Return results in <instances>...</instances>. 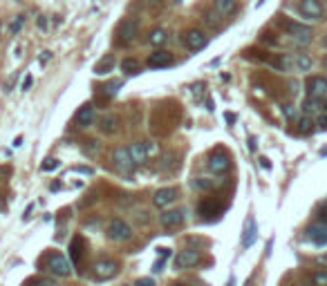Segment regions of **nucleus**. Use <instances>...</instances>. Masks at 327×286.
<instances>
[{
	"label": "nucleus",
	"mask_w": 327,
	"mask_h": 286,
	"mask_svg": "<svg viewBox=\"0 0 327 286\" xmlns=\"http://www.w3.org/2000/svg\"><path fill=\"white\" fill-rule=\"evenodd\" d=\"M108 237L112 239V242L123 244V242H128V239L132 237V228L128 226L123 219H110V224H108Z\"/></svg>",
	"instance_id": "obj_1"
},
{
	"label": "nucleus",
	"mask_w": 327,
	"mask_h": 286,
	"mask_svg": "<svg viewBox=\"0 0 327 286\" xmlns=\"http://www.w3.org/2000/svg\"><path fill=\"white\" fill-rule=\"evenodd\" d=\"M47 268L52 271V275H56V277H67L72 273V264L61 253H52V255L47 257Z\"/></svg>",
	"instance_id": "obj_2"
},
{
	"label": "nucleus",
	"mask_w": 327,
	"mask_h": 286,
	"mask_svg": "<svg viewBox=\"0 0 327 286\" xmlns=\"http://www.w3.org/2000/svg\"><path fill=\"white\" fill-rule=\"evenodd\" d=\"M117 273H119V264L112 260H99L97 264L92 266V275L101 279V282H103V279H112Z\"/></svg>",
	"instance_id": "obj_3"
},
{
	"label": "nucleus",
	"mask_w": 327,
	"mask_h": 286,
	"mask_svg": "<svg viewBox=\"0 0 327 286\" xmlns=\"http://www.w3.org/2000/svg\"><path fill=\"white\" fill-rule=\"evenodd\" d=\"M128 152H130L132 164H134V166H139V164H144V161L155 152V145L150 143V141H148V143H144V141H134V143L130 145V148H128Z\"/></svg>",
	"instance_id": "obj_4"
},
{
	"label": "nucleus",
	"mask_w": 327,
	"mask_h": 286,
	"mask_svg": "<svg viewBox=\"0 0 327 286\" xmlns=\"http://www.w3.org/2000/svg\"><path fill=\"white\" fill-rule=\"evenodd\" d=\"M112 161H115V166H117V170H119V172H123V175H128V177L132 175L134 164H132V159H130L128 148H117L115 154H112Z\"/></svg>",
	"instance_id": "obj_5"
},
{
	"label": "nucleus",
	"mask_w": 327,
	"mask_h": 286,
	"mask_svg": "<svg viewBox=\"0 0 327 286\" xmlns=\"http://www.w3.org/2000/svg\"><path fill=\"white\" fill-rule=\"evenodd\" d=\"M208 168L215 175H224V172L231 168V156L224 152V150H215L211 156H208Z\"/></svg>",
	"instance_id": "obj_6"
},
{
	"label": "nucleus",
	"mask_w": 327,
	"mask_h": 286,
	"mask_svg": "<svg viewBox=\"0 0 327 286\" xmlns=\"http://www.w3.org/2000/svg\"><path fill=\"white\" fill-rule=\"evenodd\" d=\"M182 38H184V45L190 49V52H200V49H204L206 43H208V36L200 29H188Z\"/></svg>",
	"instance_id": "obj_7"
},
{
	"label": "nucleus",
	"mask_w": 327,
	"mask_h": 286,
	"mask_svg": "<svg viewBox=\"0 0 327 286\" xmlns=\"http://www.w3.org/2000/svg\"><path fill=\"white\" fill-rule=\"evenodd\" d=\"M307 94H309V99H325L327 97V78L323 76H314V78H309L307 81Z\"/></svg>",
	"instance_id": "obj_8"
},
{
	"label": "nucleus",
	"mask_w": 327,
	"mask_h": 286,
	"mask_svg": "<svg viewBox=\"0 0 327 286\" xmlns=\"http://www.w3.org/2000/svg\"><path fill=\"white\" fill-rule=\"evenodd\" d=\"M137 34H139V20L137 18H126L119 25V41H123V43L134 41Z\"/></svg>",
	"instance_id": "obj_9"
},
{
	"label": "nucleus",
	"mask_w": 327,
	"mask_h": 286,
	"mask_svg": "<svg viewBox=\"0 0 327 286\" xmlns=\"http://www.w3.org/2000/svg\"><path fill=\"white\" fill-rule=\"evenodd\" d=\"M287 31H289V36L294 38L298 45H307L312 41V29H309L307 25H298V22H289L287 25Z\"/></svg>",
	"instance_id": "obj_10"
},
{
	"label": "nucleus",
	"mask_w": 327,
	"mask_h": 286,
	"mask_svg": "<svg viewBox=\"0 0 327 286\" xmlns=\"http://www.w3.org/2000/svg\"><path fill=\"white\" fill-rule=\"evenodd\" d=\"M197 262H200V253L188 248V250H182V253H177V257H175V268H177V271H184V268L195 266Z\"/></svg>",
	"instance_id": "obj_11"
},
{
	"label": "nucleus",
	"mask_w": 327,
	"mask_h": 286,
	"mask_svg": "<svg viewBox=\"0 0 327 286\" xmlns=\"http://www.w3.org/2000/svg\"><path fill=\"white\" fill-rule=\"evenodd\" d=\"M175 199H177V190H175V188H159V190L155 193V197H153L155 206H159V208H166V206H171Z\"/></svg>",
	"instance_id": "obj_12"
},
{
	"label": "nucleus",
	"mask_w": 327,
	"mask_h": 286,
	"mask_svg": "<svg viewBox=\"0 0 327 286\" xmlns=\"http://www.w3.org/2000/svg\"><path fill=\"white\" fill-rule=\"evenodd\" d=\"M301 14L309 20H318L323 16V7L316 3V0H303L301 3Z\"/></svg>",
	"instance_id": "obj_13"
},
{
	"label": "nucleus",
	"mask_w": 327,
	"mask_h": 286,
	"mask_svg": "<svg viewBox=\"0 0 327 286\" xmlns=\"http://www.w3.org/2000/svg\"><path fill=\"white\" fill-rule=\"evenodd\" d=\"M307 237L312 239L314 244L325 246L327 244V224H314V226L307 228Z\"/></svg>",
	"instance_id": "obj_14"
},
{
	"label": "nucleus",
	"mask_w": 327,
	"mask_h": 286,
	"mask_svg": "<svg viewBox=\"0 0 327 286\" xmlns=\"http://www.w3.org/2000/svg\"><path fill=\"white\" fill-rule=\"evenodd\" d=\"M119 116L117 114H103L101 116V121H99V130L103 132V134H117L119 132Z\"/></svg>",
	"instance_id": "obj_15"
},
{
	"label": "nucleus",
	"mask_w": 327,
	"mask_h": 286,
	"mask_svg": "<svg viewBox=\"0 0 327 286\" xmlns=\"http://www.w3.org/2000/svg\"><path fill=\"white\" fill-rule=\"evenodd\" d=\"M76 123L81 128H88V125H92V121H94V105L92 103H86V105H81L76 112Z\"/></svg>",
	"instance_id": "obj_16"
},
{
	"label": "nucleus",
	"mask_w": 327,
	"mask_h": 286,
	"mask_svg": "<svg viewBox=\"0 0 327 286\" xmlns=\"http://www.w3.org/2000/svg\"><path fill=\"white\" fill-rule=\"evenodd\" d=\"M159 221L164 228H175L184 221V212L182 210H166L159 215Z\"/></svg>",
	"instance_id": "obj_17"
},
{
	"label": "nucleus",
	"mask_w": 327,
	"mask_h": 286,
	"mask_svg": "<svg viewBox=\"0 0 327 286\" xmlns=\"http://www.w3.org/2000/svg\"><path fill=\"white\" fill-rule=\"evenodd\" d=\"M256 237H258V224H256L253 217H249V219H247V226H244V235H242V248L253 246Z\"/></svg>",
	"instance_id": "obj_18"
},
{
	"label": "nucleus",
	"mask_w": 327,
	"mask_h": 286,
	"mask_svg": "<svg viewBox=\"0 0 327 286\" xmlns=\"http://www.w3.org/2000/svg\"><path fill=\"white\" fill-rule=\"evenodd\" d=\"M148 65L155 67V70H157V67H159V70H161V67H171V65H173V56L168 54V52H161V49H157L155 54H150Z\"/></svg>",
	"instance_id": "obj_19"
},
{
	"label": "nucleus",
	"mask_w": 327,
	"mask_h": 286,
	"mask_svg": "<svg viewBox=\"0 0 327 286\" xmlns=\"http://www.w3.org/2000/svg\"><path fill=\"white\" fill-rule=\"evenodd\" d=\"M112 67H115V56L108 54V56H103V58H101L97 65H94V74H97V76H103V74H108Z\"/></svg>",
	"instance_id": "obj_20"
},
{
	"label": "nucleus",
	"mask_w": 327,
	"mask_h": 286,
	"mask_svg": "<svg viewBox=\"0 0 327 286\" xmlns=\"http://www.w3.org/2000/svg\"><path fill=\"white\" fill-rule=\"evenodd\" d=\"M166 41H168V36H166V31L164 29H153L150 31V36H148V43L155 45V47H159V45H164Z\"/></svg>",
	"instance_id": "obj_21"
},
{
	"label": "nucleus",
	"mask_w": 327,
	"mask_h": 286,
	"mask_svg": "<svg viewBox=\"0 0 327 286\" xmlns=\"http://www.w3.org/2000/svg\"><path fill=\"white\" fill-rule=\"evenodd\" d=\"M121 70L126 72V74H139L142 65H139L134 58H123V60H121Z\"/></svg>",
	"instance_id": "obj_22"
},
{
	"label": "nucleus",
	"mask_w": 327,
	"mask_h": 286,
	"mask_svg": "<svg viewBox=\"0 0 327 286\" xmlns=\"http://www.w3.org/2000/svg\"><path fill=\"white\" fill-rule=\"evenodd\" d=\"M190 186H193L195 190H200V193H206V190L213 188V181L211 179H204V177H197V179L190 181Z\"/></svg>",
	"instance_id": "obj_23"
},
{
	"label": "nucleus",
	"mask_w": 327,
	"mask_h": 286,
	"mask_svg": "<svg viewBox=\"0 0 327 286\" xmlns=\"http://www.w3.org/2000/svg\"><path fill=\"white\" fill-rule=\"evenodd\" d=\"M175 164H177V161H175V154H173V152H166V154H164L161 159H159V166H157V168H159L161 172H166V170H171Z\"/></svg>",
	"instance_id": "obj_24"
},
{
	"label": "nucleus",
	"mask_w": 327,
	"mask_h": 286,
	"mask_svg": "<svg viewBox=\"0 0 327 286\" xmlns=\"http://www.w3.org/2000/svg\"><path fill=\"white\" fill-rule=\"evenodd\" d=\"M320 108V101H316V99H309L307 97V101L303 103V112H305V116H309V114H314Z\"/></svg>",
	"instance_id": "obj_25"
},
{
	"label": "nucleus",
	"mask_w": 327,
	"mask_h": 286,
	"mask_svg": "<svg viewBox=\"0 0 327 286\" xmlns=\"http://www.w3.org/2000/svg\"><path fill=\"white\" fill-rule=\"evenodd\" d=\"M215 9L220 14H229V11L235 9V3L233 0H215Z\"/></svg>",
	"instance_id": "obj_26"
},
{
	"label": "nucleus",
	"mask_w": 327,
	"mask_h": 286,
	"mask_svg": "<svg viewBox=\"0 0 327 286\" xmlns=\"http://www.w3.org/2000/svg\"><path fill=\"white\" fill-rule=\"evenodd\" d=\"M312 125H314V121L309 119V116H303V119L298 121V130H301L303 134H309V132H312V130H314Z\"/></svg>",
	"instance_id": "obj_27"
},
{
	"label": "nucleus",
	"mask_w": 327,
	"mask_h": 286,
	"mask_svg": "<svg viewBox=\"0 0 327 286\" xmlns=\"http://www.w3.org/2000/svg\"><path fill=\"white\" fill-rule=\"evenodd\" d=\"M81 237H76L74 239V242H72V248H70V255H72V260H74V262H78V260H81Z\"/></svg>",
	"instance_id": "obj_28"
},
{
	"label": "nucleus",
	"mask_w": 327,
	"mask_h": 286,
	"mask_svg": "<svg viewBox=\"0 0 327 286\" xmlns=\"http://www.w3.org/2000/svg\"><path fill=\"white\" fill-rule=\"evenodd\" d=\"M59 166H61L59 159H45L43 166H41V170L43 172H54V170H59Z\"/></svg>",
	"instance_id": "obj_29"
},
{
	"label": "nucleus",
	"mask_w": 327,
	"mask_h": 286,
	"mask_svg": "<svg viewBox=\"0 0 327 286\" xmlns=\"http://www.w3.org/2000/svg\"><path fill=\"white\" fill-rule=\"evenodd\" d=\"M105 94H108V97H117V92H119L121 89V81H110V83H105Z\"/></svg>",
	"instance_id": "obj_30"
},
{
	"label": "nucleus",
	"mask_w": 327,
	"mask_h": 286,
	"mask_svg": "<svg viewBox=\"0 0 327 286\" xmlns=\"http://www.w3.org/2000/svg\"><path fill=\"white\" fill-rule=\"evenodd\" d=\"M314 286H327V271H316L312 275Z\"/></svg>",
	"instance_id": "obj_31"
},
{
	"label": "nucleus",
	"mask_w": 327,
	"mask_h": 286,
	"mask_svg": "<svg viewBox=\"0 0 327 286\" xmlns=\"http://www.w3.org/2000/svg\"><path fill=\"white\" fill-rule=\"evenodd\" d=\"M22 25H25V16H16V20H11V25H9V31L18 34L22 29Z\"/></svg>",
	"instance_id": "obj_32"
},
{
	"label": "nucleus",
	"mask_w": 327,
	"mask_h": 286,
	"mask_svg": "<svg viewBox=\"0 0 327 286\" xmlns=\"http://www.w3.org/2000/svg\"><path fill=\"white\" fill-rule=\"evenodd\" d=\"M213 210H215V206H213L211 201H202V204H200V215H204V217H208V215H211Z\"/></svg>",
	"instance_id": "obj_33"
},
{
	"label": "nucleus",
	"mask_w": 327,
	"mask_h": 286,
	"mask_svg": "<svg viewBox=\"0 0 327 286\" xmlns=\"http://www.w3.org/2000/svg\"><path fill=\"white\" fill-rule=\"evenodd\" d=\"M32 286H59V284H56L52 277H38L32 282Z\"/></svg>",
	"instance_id": "obj_34"
},
{
	"label": "nucleus",
	"mask_w": 327,
	"mask_h": 286,
	"mask_svg": "<svg viewBox=\"0 0 327 286\" xmlns=\"http://www.w3.org/2000/svg\"><path fill=\"white\" fill-rule=\"evenodd\" d=\"M220 14H206V22H208V25H211V27H220Z\"/></svg>",
	"instance_id": "obj_35"
},
{
	"label": "nucleus",
	"mask_w": 327,
	"mask_h": 286,
	"mask_svg": "<svg viewBox=\"0 0 327 286\" xmlns=\"http://www.w3.org/2000/svg\"><path fill=\"white\" fill-rule=\"evenodd\" d=\"M52 58V52H47V49H45V52H41V56H38V60H41V65H47V60Z\"/></svg>",
	"instance_id": "obj_36"
},
{
	"label": "nucleus",
	"mask_w": 327,
	"mask_h": 286,
	"mask_svg": "<svg viewBox=\"0 0 327 286\" xmlns=\"http://www.w3.org/2000/svg\"><path fill=\"white\" fill-rule=\"evenodd\" d=\"M32 81H34V78H32L30 74H27V76H25V81H22V87H20V89H22V92H27V89H30V87H32Z\"/></svg>",
	"instance_id": "obj_37"
},
{
	"label": "nucleus",
	"mask_w": 327,
	"mask_h": 286,
	"mask_svg": "<svg viewBox=\"0 0 327 286\" xmlns=\"http://www.w3.org/2000/svg\"><path fill=\"white\" fill-rule=\"evenodd\" d=\"M137 286H155V282L150 277H144V279H137Z\"/></svg>",
	"instance_id": "obj_38"
},
{
	"label": "nucleus",
	"mask_w": 327,
	"mask_h": 286,
	"mask_svg": "<svg viewBox=\"0 0 327 286\" xmlns=\"http://www.w3.org/2000/svg\"><path fill=\"white\" fill-rule=\"evenodd\" d=\"M283 112H285L287 116H289V119H294V116H296V110L291 108V105H285V108H283Z\"/></svg>",
	"instance_id": "obj_39"
},
{
	"label": "nucleus",
	"mask_w": 327,
	"mask_h": 286,
	"mask_svg": "<svg viewBox=\"0 0 327 286\" xmlns=\"http://www.w3.org/2000/svg\"><path fill=\"white\" fill-rule=\"evenodd\" d=\"M316 125L320 128V130H327V114H325V116H320V119L316 121Z\"/></svg>",
	"instance_id": "obj_40"
},
{
	"label": "nucleus",
	"mask_w": 327,
	"mask_h": 286,
	"mask_svg": "<svg viewBox=\"0 0 327 286\" xmlns=\"http://www.w3.org/2000/svg\"><path fill=\"white\" fill-rule=\"evenodd\" d=\"M258 161H260V166L264 168V170H271V164H269V159H267V156H260V159H258Z\"/></svg>",
	"instance_id": "obj_41"
},
{
	"label": "nucleus",
	"mask_w": 327,
	"mask_h": 286,
	"mask_svg": "<svg viewBox=\"0 0 327 286\" xmlns=\"http://www.w3.org/2000/svg\"><path fill=\"white\" fill-rule=\"evenodd\" d=\"M161 271H164V260H157L153 266V273H161Z\"/></svg>",
	"instance_id": "obj_42"
},
{
	"label": "nucleus",
	"mask_w": 327,
	"mask_h": 286,
	"mask_svg": "<svg viewBox=\"0 0 327 286\" xmlns=\"http://www.w3.org/2000/svg\"><path fill=\"white\" fill-rule=\"evenodd\" d=\"M74 172H81V175H94L92 168H74Z\"/></svg>",
	"instance_id": "obj_43"
},
{
	"label": "nucleus",
	"mask_w": 327,
	"mask_h": 286,
	"mask_svg": "<svg viewBox=\"0 0 327 286\" xmlns=\"http://www.w3.org/2000/svg\"><path fill=\"white\" fill-rule=\"evenodd\" d=\"M318 224H327V208H323L318 212Z\"/></svg>",
	"instance_id": "obj_44"
},
{
	"label": "nucleus",
	"mask_w": 327,
	"mask_h": 286,
	"mask_svg": "<svg viewBox=\"0 0 327 286\" xmlns=\"http://www.w3.org/2000/svg\"><path fill=\"white\" fill-rule=\"evenodd\" d=\"M38 27H41L43 31L47 29V18H45V16H38Z\"/></svg>",
	"instance_id": "obj_45"
},
{
	"label": "nucleus",
	"mask_w": 327,
	"mask_h": 286,
	"mask_svg": "<svg viewBox=\"0 0 327 286\" xmlns=\"http://www.w3.org/2000/svg\"><path fill=\"white\" fill-rule=\"evenodd\" d=\"M32 210H34V206L30 204V206L25 208V215H22V219H30V217H32Z\"/></svg>",
	"instance_id": "obj_46"
},
{
	"label": "nucleus",
	"mask_w": 327,
	"mask_h": 286,
	"mask_svg": "<svg viewBox=\"0 0 327 286\" xmlns=\"http://www.w3.org/2000/svg\"><path fill=\"white\" fill-rule=\"evenodd\" d=\"M9 172H11V170H9V168H0V177H7V175H9Z\"/></svg>",
	"instance_id": "obj_47"
},
{
	"label": "nucleus",
	"mask_w": 327,
	"mask_h": 286,
	"mask_svg": "<svg viewBox=\"0 0 327 286\" xmlns=\"http://www.w3.org/2000/svg\"><path fill=\"white\" fill-rule=\"evenodd\" d=\"M224 116H227V121H229V123H233V121H235V114H231V112H227Z\"/></svg>",
	"instance_id": "obj_48"
},
{
	"label": "nucleus",
	"mask_w": 327,
	"mask_h": 286,
	"mask_svg": "<svg viewBox=\"0 0 327 286\" xmlns=\"http://www.w3.org/2000/svg\"><path fill=\"white\" fill-rule=\"evenodd\" d=\"M20 143H22V137H18V139H14V148H18Z\"/></svg>",
	"instance_id": "obj_49"
},
{
	"label": "nucleus",
	"mask_w": 327,
	"mask_h": 286,
	"mask_svg": "<svg viewBox=\"0 0 327 286\" xmlns=\"http://www.w3.org/2000/svg\"><path fill=\"white\" fill-rule=\"evenodd\" d=\"M318 262H320V264H327V255H320V257H318Z\"/></svg>",
	"instance_id": "obj_50"
},
{
	"label": "nucleus",
	"mask_w": 327,
	"mask_h": 286,
	"mask_svg": "<svg viewBox=\"0 0 327 286\" xmlns=\"http://www.w3.org/2000/svg\"><path fill=\"white\" fill-rule=\"evenodd\" d=\"M227 286H235V279H233V277H231V279H229V284H227Z\"/></svg>",
	"instance_id": "obj_51"
},
{
	"label": "nucleus",
	"mask_w": 327,
	"mask_h": 286,
	"mask_svg": "<svg viewBox=\"0 0 327 286\" xmlns=\"http://www.w3.org/2000/svg\"><path fill=\"white\" fill-rule=\"evenodd\" d=\"M323 110H325V112H327V101H325V105H323Z\"/></svg>",
	"instance_id": "obj_52"
},
{
	"label": "nucleus",
	"mask_w": 327,
	"mask_h": 286,
	"mask_svg": "<svg viewBox=\"0 0 327 286\" xmlns=\"http://www.w3.org/2000/svg\"><path fill=\"white\" fill-rule=\"evenodd\" d=\"M175 286H184V284H175Z\"/></svg>",
	"instance_id": "obj_53"
}]
</instances>
